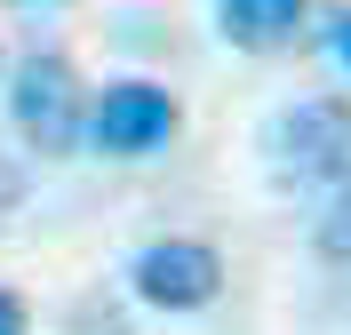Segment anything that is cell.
<instances>
[{"mask_svg": "<svg viewBox=\"0 0 351 335\" xmlns=\"http://www.w3.org/2000/svg\"><path fill=\"white\" fill-rule=\"evenodd\" d=\"M8 112H16V136L32 152H72L88 136V96H80V72L72 56L56 48H32L16 64V88H8Z\"/></svg>", "mask_w": 351, "mask_h": 335, "instance_id": "obj_1", "label": "cell"}, {"mask_svg": "<svg viewBox=\"0 0 351 335\" xmlns=\"http://www.w3.org/2000/svg\"><path fill=\"white\" fill-rule=\"evenodd\" d=\"M271 152H280V176L295 184H351V96L287 104L271 128Z\"/></svg>", "mask_w": 351, "mask_h": 335, "instance_id": "obj_2", "label": "cell"}, {"mask_svg": "<svg viewBox=\"0 0 351 335\" xmlns=\"http://www.w3.org/2000/svg\"><path fill=\"white\" fill-rule=\"evenodd\" d=\"M128 288L152 303V312H208L223 295V256L208 240H184V232H168V240L136 247L128 264Z\"/></svg>", "mask_w": 351, "mask_h": 335, "instance_id": "obj_3", "label": "cell"}, {"mask_svg": "<svg viewBox=\"0 0 351 335\" xmlns=\"http://www.w3.org/2000/svg\"><path fill=\"white\" fill-rule=\"evenodd\" d=\"M176 128H184V104L160 80H112L96 96V112H88V136L104 152H120V160H144L160 144H176Z\"/></svg>", "mask_w": 351, "mask_h": 335, "instance_id": "obj_4", "label": "cell"}, {"mask_svg": "<svg viewBox=\"0 0 351 335\" xmlns=\"http://www.w3.org/2000/svg\"><path fill=\"white\" fill-rule=\"evenodd\" d=\"M223 16V40L247 48V56H271V48L295 40V24H304V0H216Z\"/></svg>", "mask_w": 351, "mask_h": 335, "instance_id": "obj_5", "label": "cell"}, {"mask_svg": "<svg viewBox=\"0 0 351 335\" xmlns=\"http://www.w3.org/2000/svg\"><path fill=\"white\" fill-rule=\"evenodd\" d=\"M311 247H319L328 264H351V184H335L328 208L311 216Z\"/></svg>", "mask_w": 351, "mask_h": 335, "instance_id": "obj_6", "label": "cell"}, {"mask_svg": "<svg viewBox=\"0 0 351 335\" xmlns=\"http://www.w3.org/2000/svg\"><path fill=\"white\" fill-rule=\"evenodd\" d=\"M16 208H24V168H16V160H0V223L16 216Z\"/></svg>", "mask_w": 351, "mask_h": 335, "instance_id": "obj_7", "label": "cell"}, {"mask_svg": "<svg viewBox=\"0 0 351 335\" xmlns=\"http://www.w3.org/2000/svg\"><path fill=\"white\" fill-rule=\"evenodd\" d=\"M0 335H24V295L0 288Z\"/></svg>", "mask_w": 351, "mask_h": 335, "instance_id": "obj_8", "label": "cell"}, {"mask_svg": "<svg viewBox=\"0 0 351 335\" xmlns=\"http://www.w3.org/2000/svg\"><path fill=\"white\" fill-rule=\"evenodd\" d=\"M328 48H335V64H343V72H351V8H343V16H335V24H328Z\"/></svg>", "mask_w": 351, "mask_h": 335, "instance_id": "obj_9", "label": "cell"}]
</instances>
